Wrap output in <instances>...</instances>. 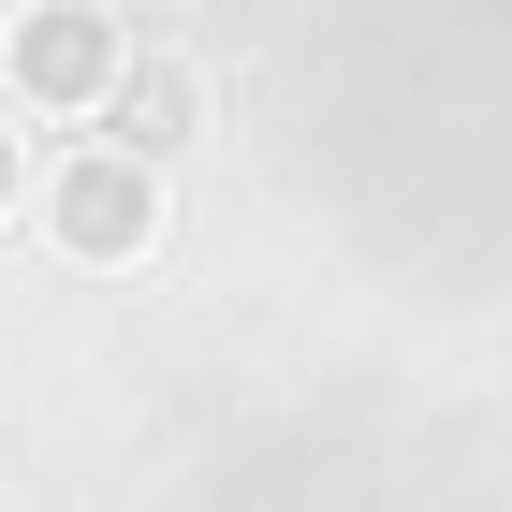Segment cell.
<instances>
[{"instance_id":"cell-1","label":"cell","mask_w":512,"mask_h":512,"mask_svg":"<svg viewBox=\"0 0 512 512\" xmlns=\"http://www.w3.org/2000/svg\"><path fill=\"white\" fill-rule=\"evenodd\" d=\"M59 235H74L88 264H132V249L161 235V176H147L132 147H88L74 176H59Z\"/></svg>"},{"instance_id":"cell-2","label":"cell","mask_w":512,"mask_h":512,"mask_svg":"<svg viewBox=\"0 0 512 512\" xmlns=\"http://www.w3.org/2000/svg\"><path fill=\"white\" fill-rule=\"evenodd\" d=\"M103 59H118V44H103V0H30V15H15V44H0V74L30 88V103H88V88H103Z\"/></svg>"},{"instance_id":"cell-3","label":"cell","mask_w":512,"mask_h":512,"mask_svg":"<svg viewBox=\"0 0 512 512\" xmlns=\"http://www.w3.org/2000/svg\"><path fill=\"white\" fill-rule=\"evenodd\" d=\"M0 205H15V147H0Z\"/></svg>"}]
</instances>
